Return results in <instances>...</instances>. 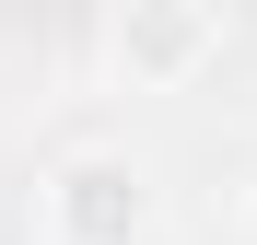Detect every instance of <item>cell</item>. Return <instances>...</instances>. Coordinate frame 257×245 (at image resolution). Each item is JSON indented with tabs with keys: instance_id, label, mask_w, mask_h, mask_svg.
I'll use <instances>...</instances> for the list:
<instances>
[{
	"instance_id": "cell-3",
	"label": "cell",
	"mask_w": 257,
	"mask_h": 245,
	"mask_svg": "<svg viewBox=\"0 0 257 245\" xmlns=\"http://www.w3.org/2000/svg\"><path fill=\"white\" fill-rule=\"evenodd\" d=\"M245 245H257V187H245Z\"/></svg>"
},
{
	"instance_id": "cell-1",
	"label": "cell",
	"mask_w": 257,
	"mask_h": 245,
	"mask_svg": "<svg viewBox=\"0 0 257 245\" xmlns=\"http://www.w3.org/2000/svg\"><path fill=\"white\" fill-rule=\"evenodd\" d=\"M222 0H105V70L128 94H187L222 70Z\"/></svg>"
},
{
	"instance_id": "cell-2",
	"label": "cell",
	"mask_w": 257,
	"mask_h": 245,
	"mask_svg": "<svg viewBox=\"0 0 257 245\" xmlns=\"http://www.w3.org/2000/svg\"><path fill=\"white\" fill-rule=\"evenodd\" d=\"M35 245H152V175L128 152H59L35 175Z\"/></svg>"
}]
</instances>
